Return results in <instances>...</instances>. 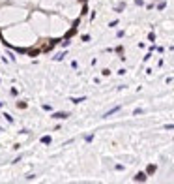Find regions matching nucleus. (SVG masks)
<instances>
[{
	"instance_id": "nucleus-1",
	"label": "nucleus",
	"mask_w": 174,
	"mask_h": 184,
	"mask_svg": "<svg viewBox=\"0 0 174 184\" xmlns=\"http://www.w3.org/2000/svg\"><path fill=\"white\" fill-rule=\"evenodd\" d=\"M146 173H137V175H135V180H137V182H144V180H146Z\"/></svg>"
},
{
	"instance_id": "nucleus-2",
	"label": "nucleus",
	"mask_w": 174,
	"mask_h": 184,
	"mask_svg": "<svg viewBox=\"0 0 174 184\" xmlns=\"http://www.w3.org/2000/svg\"><path fill=\"white\" fill-rule=\"evenodd\" d=\"M118 111H120V105H118V107H112V109H110V111H107V113H105V115H103V118H107V117H110V115H114V113H118Z\"/></svg>"
},
{
	"instance_id": "nucleus-3",
	"label": "nucleus",
	"mask_w": 174,
	"mask_h": 184,
	"mask_svg": "<svg viewBox=\"0 0 174 184\" xmlns=\"http://www.w3.org/2000/svg\"><path fill=\"white\" fill-rule=\"evenodd\" d=\"M52 117H54V118H67V113H62V111H60V113H54Z\"/></svg>"
},
{
	"instance_id": "nucleus-4",
	"label": "nucleus",
	"mask_w": 174,
	"mask_h": 184,
	"mask_svg": "<svg viewBox=\"0 0 174 184\" xmlns=\"http://www.w3.org/2000/svg\"><path fill=\"white\" fill-rule=\"evenodd\" d=\"M52 141V139H51V135H45V137H41V143H45V145H49Z\"/></svg>"
},
{
	"instance_id": "nucleus-5",
	"label": "nucleus",
	"mask_w": 174,
	"mask_h": 184,
	"mask_svg": "<svg viewBox=\"0 0 174 184\" xmlns=\"http://www.w3.org/2000/svg\"><path fill=\"white\" fill-rule=\"evenodd\" d=\"M146 173H148V175H152V173H156V165H150Z\"/></svg>"
},
{
	"instance_id": "nucleus-6",
	"label": "nucleus",
	"mask_w": 174,
	"mask_h": 184,
	"mask_svg": "<svg viewBox=\"0 0 174 184\" xmlns=\"http://www.w3.org/2000/svg\"><path fill=\"white\" fill-rule=\"evenodd\" d=\"M71 101H73V103H81V101H84V98H73Z\"/></svg>"
},
{
	"instance_id": "nucleus-7",
	"label": "nucleus",
	"mask_w": 174,
	"mask_h": 184,
	"mask_svg": "<svg viewBox=\"0 0 174 184\" xmlns=\"http://www.w3.org/2000/svg\"><path fill=\"white\" fill-rule=\"evenodd\" d=\"M165 128H167V130H174V124H167Z\"/></svg>"
}]
</instances>
